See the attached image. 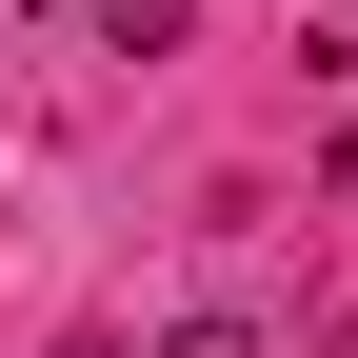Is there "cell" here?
<instances>
[{
	"mask_svg": "<svg viewBox=\"0 0 358 358\" xmlns=\"http://www.w3.org/2000/svg\"><path fill=\"white\" fill-rule=\"evenodd\" d=\"M319 358H358V319H338V338H319Z\"/></svg>",
	"mask_w": 358,
	"mask_h": 358,
	"instance_id": "4",
	"label": "cell"
},
{
	"mask_svg": "<svg viewBox=\"0 0 358 358\" xmlns=\"http://www.w3.org/2000/svg\"><path fill=\"white\" fill-rule=\"evenodd\" d=\"M60 358H120V338H60Z\"/></svg>",
	"mask_w": 358,
	"mask_h": 358,
	"instance_id": "3",
	"label": "cell"
},
{
	"mask_svg": "<svg viewBox=\"0 0 358 358\" xmlns=\"http://www.w3.org/2000/svg\"><path fill=\"white\" fill-rule=\"evenodd\" d=\"M159 358H259V338H239V319H179V338H159Z\"/></svg>",
	"mask_w": 358,
	"mask_h": 358,
	"instance_id": "2",
	"label": "cell"
},
{
	"mask_svg": "<svg viewBox=\"0 0 358 358\" xmlns=\"http://www.w3.org/2000/svg\"><path fill=\"white\" fill-rule=\"evenodd\" d=\"M179 20H199V0H100V40H120V60H159Z\"/></svg>",
	"mask_w": 358,
	"mask_h": 358,
	"instance_id": "1",
	"label": "cell"
}]
</instances>
